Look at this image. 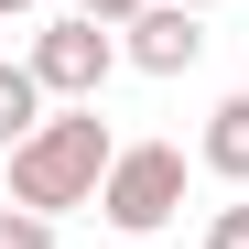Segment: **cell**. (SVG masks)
Returning <instances> with one entry per match:
<instances>
[{
  "mask_svg": "<svg viewBox=\"0 0 249 249\" xmlns=\"http://www.w3.org/2000/svg\"><path fill=\"white\" fill-rule=\"evenodd\" d=\"M22 65L44 76V98L87 108V98L108 87V65H119V33H108V22H87V11H65V22H44V33H33V54H22Z\"/></svg>",
  "mask_w": 249,
  "mask_h": 249,
  "instance_id": "3",
  "label": "cell"
},
{
  "mask_svg": "<svg viewBox=\"0 0 249 249\" xmlns=\"http://www.w3.org/2000/svg\"><path fill=\"white\" fill-rule=\"evenodd\" d=\"M184 11H217V0H184Z\"/></svg>",
  "mask_w": 249,
  "mask_h": 249,
  "instance_id": "11",
  "label": "cell"
},
{
  "mask_svg": "<svg viewBox=\"0 0 249 249\" xmlns=\"http://www.w3.org/2000/svg\"><path fill=\"white\" fill-rule=\"evenodd\" d=\"M119 54H130L141 76H184L206 54V11H184V0H152L141 22H119Z\"/></svg>",
  "mask_w": 249,
  "mask_h": 249,
  "instance_id": "4",
  "label": "cell"
},
{
  "mask_svg": "<svg viewBox=\"0 0 249 249\" xmlns=\"http://www.w3.org/2000/svg\"><path fill=\"white\" fill-rule=\"evenodd\" d=\"M195 162H206L217 184H249V87L206 108V141H195Z\"/></svg>",
  "mask_w": 249,
  "mask_h": 249,
  "instance_id": "5",
  "label": "cell"
},
{
  "mask_svg": "<svg viewBox=\"0 0 249 249\" xmlns=\"http://www.w3.org/2000/svg\"><path fill=\"white\" fill-rule=\"evenodd\" d=\"M22 11H44V0H0V22H22Z\"/></svg>",
  "mask_w": 249,
  "mask_h": 249,
  "instance_id": "10",
  "label": "cell"
},
{
  "mask_svg": "<svg viewBox=\"0 0 249 249\" xmlns=\"http://www.w3.org/2000/svg\"><path fill=\"white\" fill-rule=\"evenodd\" d=\"M206 249H249V206H217L206 217Z\"/></svg>",
  "mask_w": 249,
  "mask_h": 249,
  "instance_id": "8",
  "label": "cell"
},
{
  "mask_svg": "<svg viewBox=\"0 0 249 249\" xmlns=\"http://www.w3.org/2000/svg\"><path fill=\"white\" fill-rule=\"evenodd\" d=\"M0 249H54V217H33V206H0Z\"/></svg>",
  "mask_w": 249,
  "mask_h": 249,
  "instance_id": "7",
  "label": "cell"
},
{
  "mask_svg": "<svg viewBox=\"0 0 249 249\" xmlns=\"http://www.w3.org/2000/svg\"><path fill=\"white\" fill-rule=\"evenodd\" d=\"M33 130H44V76H33V65H0V152H22Z\"/></svg>",
  "mask_w": 249,
  "mask_h": 249,
  "instance_id": "6",
  "label": "cell"
},
{
  "mask_svg": "<svg viewBox=\"0 0 249 249\" xmlns=\"http://www.w3.org/2000/svg\"><path fill=\"white\" fill-rule=\"evenodd\" d=\"M174 206H184V152L174 141H119L108 184H98V217L119 238H152V228H174Z\"/></svg>",
  "mask_w": 249,
  "mask_h": 249,
  "instance_id": "2",
  "label": "cell"
},
{
  "mask_svg": "<svg viewBox=\"0 0 249 249\" xmlns=\"http://www.w3.org/2000/svg\"><path fill=\"white\" fill-rule=\"evenodd\" d=\"M76 11H87V22H108V33H119V22H141L152 0H76Z\"/></svg>",
  "mask_w": 249,
  "mask_h": 249,
  "instance_id": "9",
  "label": "cell"
},
{
  "mask_svg": "<svg viewBox=\"0 0 249 249\" xmlns=\"http://www.w3.org/2000/svg\"><path fill=\"white\" fill-rule=\"evenodd\" d=\"M108 162H119V141H108L98 98H87V108H54L44 130L11 152V206H33V217H54V206H98Z\"/></svg>",
  "mask_w": 249,
  "mask_h": 249,
  "instance_id": "1",
  "label": "cell"
}]
</instances>
